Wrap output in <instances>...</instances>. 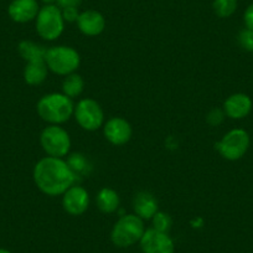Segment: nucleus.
<instances>
[{
  "mask_svg": "<svg viewBox=\"0 0 253 253\" xmlns=\"http://www.w3.org/2000/svg\"><path fill=\"white\" fill-rule=\"evenodd\" d=\"M243 19H245L246 28L253 30V4H251V5L246 9Z\"/></svg>",
  "mask_w": 253,
  "mask_h": 253,
  "instance_id": "nucleus-26",
  "label": "nucleus"
},
{
  "mask_svg": "<svg viewBox=\"0 0 253 253\" xmlns=\"http://www.w3.org/2000/svg\"><path fill=\"white\" fill-rule=\"evenodd\" d=\"M36 109L42 121L58 126L71 118L75 106L71 98L63 93H50L38 102Z\"/></svg>",
  "mask_w": 253,
  "mask_h": 253,
  "instance_id": "nucleus-2",
  "label": "nucleus"
},
{
  "mask_svg": "<svg viewBox=\"0 0 253 253\" xmlns=\"http://www.w3.org/2000/svg\"><path fill=\"white\" fill-rule=\"evenodd\" d=\"M97 206L104 213H112L118 210L119 196L113 189L103 187L97 195Z\"/></svg>",
  "mask_w": 253,
  "mask_h": 253,
  "instance_id": "nucleus-17",
  "label": "nucleus"
},
{
  "mask_svg": "<svg viewBox=\"0 0 253 253\" xmlns=\"http://www.w3.org/2000/svg\"><path fill=\"white\" fill-rule=\"evenodd\" d=\"M82 0H57V4L60 8H79Z\"/></svg>",
  "mask_w": 253,
  "mask_h": 253,
  "instance_id": "nucleus-27",
  "label": "nucleus"
},
{
  "mask_svg": "<svg viewBox=\"0 0 253 253\" xmlns=\"http://www.w3.org/2000/svg\"><path fill=\"white\" fill-rule=\"evenodd\" d=\"M75 118L81 128L88 132L99 129L103 126L104 114L101 106L94 99L84 98L75 107Z\"/></svg>",
  "mask_w": 253,
  "mask_h": 253,
  "instance_id": "nucleus-8",
  "label": "nucleus"
},
{
  "mask_svg": "<svg viewBox=\"0 0 253 253\" xmlns=\"http://www.w3.org/2000/svg\"><path fill=\"white\" fill-rule=\"evenodd\" d=\"M133 210L142 220H150L158 212V201L154 195L147 191L137 194L133 200Z\"/></svg>",
  "mask_w": 253,
  "mask_h": 253,
  "instance_id": "nucleus-15",
  "label": "nucleus"
},
{
  "mask_svg": "<svg viewBox=\"0 0 253 253\" xmlns=\"http://www.w3.org/2000/svg\"><path fill=\"white\" fill-rule=\"evenodd\" d=\"M0 253H11V252L8 250H4V248H0Z\"/></svg>",
  "mask_w": 253,
  "mask_h": 253,
  "instance_id": "nucleus-29",
  "label": "nucleus"
},
{
  "mask_svg": "<svg viewBox=\"0 0 253 253\" xmlns=\"http://www.w3.org/2000/svg\"><path fill=\"white\" fill-rule=\"evenodd\" d=\"M80 31L86 36H97L103 33L106 28V20L103 15L96 10H87L80 14L77 20Z\"/></svg>",
  "mask_w": 253,
  "mask_h": 253,
  "instance_id": "nucleus-14",
  "label": "nucleus"
},
{
  "mask_svg": "<svg viewBox=\"0 0 253 253\" xmlns=\"http://www.w3.org/2000/svg\"><path fill=\"white\" fill-rule=\"evenodd\" d=\"M89 205V195L87 190L82 186L72 185L66 193L63 194V210L72 216H80L84 213Z\"/></svg>",
  "mask_w": 253,
  "mask_h": 253,
  "instance_id": "nucleus-10",
  "label": "nucleus"
},
{
  "mask_svg": "<svg viewBox=\"0 0 253 253\" xmlns=\"http://www.w3.org/2000/svg\"><path fill=\"white\" fill-rule=\"evenodd\" d=\"M40 143L46 154L53 158L65 157L71 148L69 133L56 124H51L42 130Z\"/></svg>",
  "mask_w": 253,
  "mask_h": 253,
  "instance_id": "nucleus-6",
  "label": "nucleus"
},
{
  "mask_svg": "<svg viewBox=\"0 0 253 253\" xmlns=\"http://www.w3.org/2000/svg\"><path fill=\"white\" fill-rule=\"evenodd\" d=\"M153 228L158 231H162V232H168L171 227V218L169 215L164 212H160L158 211L154 216H153Z\"/></svg>",
  "mask_w": 253,
  "mask_h": 253,
  "instance_id": "nucleus-21",
  "label": "nucleus"
},
{
  "mask_svg": "<svg viewBox=\"0 0 253 253\" xmlns=\"http://www.w3.org/2000/svg\"><path fill=\"white\" fill-rule=\"evenodd\" d=\"M69 167L71 168L72 171L77 175V172H84L87 171V160L84 155L81 154H74L67 162Z\"/></svg>",
  "mask_w": 253,
  "mask_h": 253,
  "instance_id": "nucleus-22",
  "label": "nucleus"
},
{
  "mask_svg": "<svg viewBox=\"0 0 253 253\" xmlns=\"http://www.w3.org/2000/svg\"><path fill=\"white\" fill-rule=\"evenodd\" d=\"M252 101L245 93H235L228 97L223 103V112L232 119H242L250 114Z\"/></svg>",
  "mask_w": 253,
  "mask_h": 253,
  "instance_id": "nucleus-13",
  "label": "nucleus"
},
{
  "mask_svg": "<svg viewBox=\"0 0 253 253\" xmlns=\"http://www.w3.org/2000/svg\"><path fill=\"white\" fill-rule=\"evenodd\" d=\"M43 3H46L47 4V5H50V4H52V3H55V1H57V0H42Z\"/></svg>",
  "mask_w": 253,
  "mask_h": 253,
  "instance_id": "nucleus-28",
  "label": "nucleus"
},
{
  "mask_svg": "<svg viewBox=\"0 0 253 253\" xmlns=\"http://www.w3.org/2000/svg\"><path fill=\"white\" fill-rule=\"evenodd\" d=\"M65 26L62 13L56 5H45L36 16V31L43 40L52 41L60 38Z\"/></svg>",
  "mask_w": 253,
  "mask_h": 253,
  "instance_id": "nucleus-5",
  "label": "nucleus"
},
{
  "mask_svg": "<svg viewBox=\"0 0 253 253\" xmlns=\"http://www.w3.org/2000/svg\"><path fill=\"white\" fill-rule=\"evenodd\" d=\"M217 152L222 158L227 160L241 159L250 147V135L245 129H236L230 130L223 135L222 139L215 145Z\"/></svg>",
  "mask_w": 253,
  "mask_h": 253,
  "instance_id": "nucleus-7",
  "label": "nucleus"
},
{
  "mask_svg": "<svg viewBox=\"0 0 253 253\" xmlns=\"http://www.w3.org/2000/svg\"><path fill=\"white\" fill-rule=\"evenodd\" d=\"M212 8L220 18H230L237 9V0H213Z\"/></svg>",
  "mask_w": 253,
  "mask_h": 253,
  "instance_id": "nucleus-20",
  "label": "nucleus"
},
{
  "mask_svg": "<svg viewBox=\"0 0 253 253\" xmlns=\"http://www.w3.org/2000/svg\"><path fill=\"white\" fill-rule=\"evenodd\" d=\"M18 50L21 57L26 62H30V61L34 60H41V58H45L46 55V48L43 46L33 42V41H21L18 46Z\"/></svg>",
  "mask_w": 253,
  "mask_h": 253,
  "instance_id": "nucleus-18",
  "label": "nucleus"
},
{
  "mask_svg": "<svg viewBox=\"0 0 253 253\" xmlns=\"http://www.w3.org/2000/svg\"><path fill=\"white\" fill-rule=\"evenodd\" d=\"M84 87V82L82 77L77 74L67 75L66 79L62 82V92L69 98H76L82 93Z\"/></svg>",
  "mask_w": 253,
  "mask_h": 253,
  "instance_id": "nucleus-19",
  "label": "nucleus"
},
{
  "mask_svg": "<svg viewBox=\"0 0 253 253\" xmlns=\"http://www.w3.org/2000/svg\"><path fill=\"white\" fill-rule=\"evenodd\" d=\"M34 181L48 196L63 195L74 185L76 174L61 158L46 157L34 168Z\"/></svg>",
  "mask_w": 253,
  "mask_h": 253,
  "instance_id": "nucleus-1",
  "label": "nucleus"
},
{
  "mask_svg": "<svg viewBox=\"0 0 253 253\" xmlns=\"http://www.w3.org/2000/svg\"><path fill=\"white\" fill-rule=\"evenodd\" d=\"M225 116H226L225 112L221 111V109H218V108L212 109V111H211L208 116L209 124H211V126H218L220 123H222Z\"/></svg>",
  "mask_w": 253,
  "mask_h": 253,
  "instance_id": "nucleus-24",
  "label": "nucleus"
},
{
  "mask_svg": "<svg viewBox=\"0 0 253 253\" xmlns=\"http://www.w3.org/2000/svg\"><path fill=\"white\" fill-rule=\"evenodd\" d=\"M238 41L245 50L253 52V30L247 28L243 29L238 35Z\"/></svg>",
  "mask_w": 253,
  "mask_h": 253,
  "instance_id": "nucleus-23",
  "label": "nucleus"
},
{
  "mask_svg": "<svg viewBox=\"0 0 253 253\" xmlns=\"http://www.w3.org/2000/svg\"><path fill=\"white\" fill-rule=\"evenodd\" d=\"M104 137L113 145H123L132 137V126L126 119L114 117L108 119L103 126Z\"/></svg>",
  "mask_w": 253,
  "mask_h": 253,
  "instance_id": "nucleus-11",
  "label": "nucleus"
},
{
  "mask_svg": "<svg viewBox=\"0 0 253 253\" xmlns=\"http://www.w3.org/2000/svg\"><path fill=\"white\" fill-rule=\"evenodd\" d=\"M47 70L45 58L30 61L26 63L25 69H24V80L30 86H38L46 80Z\"/></svg>",
  "mask_w": 253,
  "mask_h": 253,
  "instance_id": "nucleus-16",
  "label": "nucleus"
},
{
  "mask_svg": "<svg viewBox=\"0 0 253 253\" xmlns=\"http://www.w3.org/2000/svg\"><path fill=\"white\" fill-rule=\"evenodd\" d=\"M40 8L36 0H13L8 8L10 19L15 23L25 24L38 16Z\"/></svg>",
  "mask_w": 253,
  "mask_h": 253,
  "instance_id": "nucleus-12",
  "label": "nucleus"
},
{
  "mask_svg": "<svg viewBox=\"0 0 253 253\" xmlns=\"http://www.w3.org/2000/svg\"><path fill=\"white\" fill-rule=\"evenodd\" d=\"M45 61L47 69L53 74L67 76L79 69L81 57L75 48L69 46H55L46 50Z\"/></svg>",
  "mask_w": 253,
  "mask_h": 253,
  "instance_id": "nucleus-4",
  "label": "nucleus"
},
{
  "mask_svg": "<svg viewBox=\"0 0 253 253\" xmlns=\"http://www.w3.org/2000/svg\"><path fill=\"white\" fill-rule=\"evenodd\" d=\"M143 253H174L175 245L168 232L155 228L145 230L139 241Z\"/></svg>",
  "mask_w": 253,
  "mask_h": 253,
  "instance_id": "nucleus-9",
  "label": "nucleus"
},
{
  "mask_svg": "<svg viewBox=\"0 0 253 253\" xmlns=\"http://www.w3.org/2000/svg\"><path fill=\"white\" fill-rule=\"evenodd\" d=\"M61 13H62L63 20L67 21V23H75L80 18V13L77 8H65L61 10Z\"/></svg>",
  "mask_w": 253,
  "mask_h": 253,
  "instance_id": "nucleus-25",
  "label": "nucleus"
},
{
  "mask_svg": "<svg viewBox=\"0 0 253 253\" xmlns=\"http://www.w3.org/2000/svg\"><path fill=\"white\" fill-rule=\"evenodd\" d=\"M144 232L145 228L142 218L138 217L135 213L124 215L114 223L111 240L117 247L126 248L139 242Z\"/></svg>",
  "mask_w": 253,
  "mask_h": 253,
  "instance_id": "nucleus-3",
  "label": "nucleus"
}]
</instances>
